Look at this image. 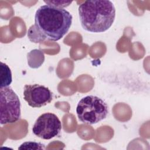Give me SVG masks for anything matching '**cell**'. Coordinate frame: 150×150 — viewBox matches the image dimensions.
<instances>
[{
  "instance_id": "obj_1",
  "label": "cell",
  "mask_w": 150,
  "mask_h": 150,
  "mask_svg": "<svg viewBox=\"0 0 150 150\" xmlns=\"http://www.w3.org/2000/svg\"><path fill=\"white\" fill-rule=\"evenodd\" d=\"M72 15L64 8L44 5L35 15V26L44 39L52 41L61 39L69 31Z\"/></svg>"
},
{
  "instance_id": "obj_2",
  "label": "cell",
  "mask_w": 150,
  "mask_h": 150,
  "mask_svg": "<svg viewBox=\"0 0 150 150\" xmlns=\"http://www.w3.org/2000/svg\"><path fill=\"white\" fill-rule=\"evenodd\" d=\"M78 10L81 26L90 32L106 31L115 18V8L110 1H86L79 5Z\"/></svg>"
},
{
  "instance_id": "obj_3",
  "label": "cell",
  "mask_w": 150,
  "mask_h": 150,
  "mask_svg": "<svg viewBox=\"0 0 150 150\" xmlns=\"http://www.w3.org/2000/svg\"><path fill=\"white\" fill-rule=\"evenodd\" d=\"M76 112L79 121L92 125L105 118L108 109L107 104L100 97L87 96L82 98L78 103Z\"/></svg>"
},
{
  "instance_id": "obj_4",
  "label": "cell",
  "mask_w": 150,
  "mask_h": 150,
  "mask_svg": "<svg viewBox=\"0 0 150 150\" xmlns=\"http://www.w3.org/2000/svg\"><path fill=\"white\" fill-rule=\"evenodd\" d=\"M21 118L19 97L9 86L0 88V123L12 124Z\"/></svg>"
},
{
  "instance_id": "obj_5",
  "label": "cell",
  "mask_w": 150,
  "mask_h": 150,
  "mask_svg": "<svg viewBox=\"0 0 150 150\" xmlns=\"http://www.w3.org/2000/svg\"><path fill=\"white\" fill-rule=\"evenodd\" d=\"M62 129V123L56 115L46 112L40 115L36 120L33 133L43 139H50L57 136Z\"/></svg>"
},
{
  "instance_id": "obj_6",
  "label": "cell",
  "mask_w": 150,
  "mask_h": 150,
  "mask_svg": "<svg viewBox=\"0 0 150 150\" xmlns=\"http://www.w3.org/2000/svg\"><path fill=\"white\" fill-rule=\"evenodd\" d=\"M23 98L33 108H40L50 103L53 94L49 88L38 84H26L23 88Z\"/></svg>"
},
{
  "instance_id": "obj_7",
  "label": "cell",
  "mask_w": 150,
  "mask_h": 150,
  "mask_svg": "<svg viewBox=\"0 0 150 150\" xmlns=\"http://www.w3.org/2000/svg\"><path fill=\"white\" fill-rule=\"evenodd\" d=\"M12 73L9 66L1 62V85L0 88L8 87L12 83Z\"/></svg>"
},
{
  "instance_id": "obj_8",
  "label": "cell",
  "mask_w": 150,
  "mask_h": 150,
  "mask_svg": "<svg viewBox=\"0 0 150 150\" xmlns=\"http://www.w3.org/2000/svg\"><path fill=\"white\" fill-rule=\"evenodd\" d=\"M45 146L43 144L36 142H26L21 145L19 149H43Z\"/></svg>"
},
{
  "instance_id": "obj_9",
  "label": "cell",
  "mask_w": 150,
  "mask_h": 150,
  "mask_svg": "<svg viewBox=\"0 0 150 150\" xmlns=\"http://www.w3.org/2000/svg\"><path fill=\"white\" fill-rule=\"evenodd\" d=\"M44 2L46 5H52L59 8H63L69 6L72 1H44Z\"/></svg>"
}]
</instances>
